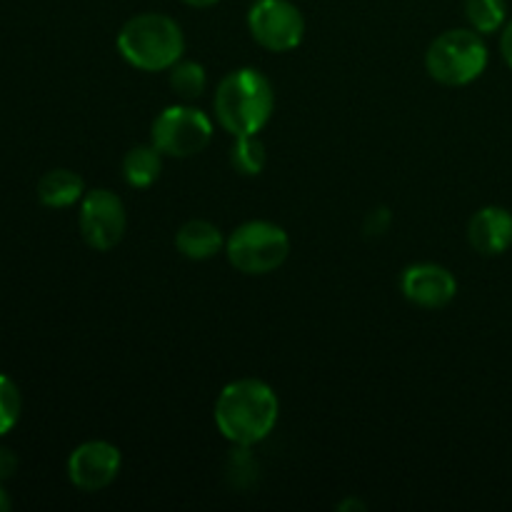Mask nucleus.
<instances>
[{"label": "nucleus", "mask_w": 512, "mask_h": 512, "mask_svg": "<svg viewBox=\"0 0 512 512\" xmlns=\"http://www.w3.org/2000/svg\"><path fill=\"white\" fill-rule=\"evenodd\" d=\"M278 415V395L258 378L233 380L215 400V425L220 435L238 448L263 443L273 433Z\"/></svg>", "instance_id": "f257e3e1"}, {"label": "nucleus", "mask_w": 512, "mask_h": 512, "mask_svg": "<svg viewBox=\"0 0 512 512\" xmlns=\"http://www.w3.org/2000/svg\"><path fill=\"white\" fill-rule=\"evenodd\" d=\"M213 105L218 123L233 138H238V135H258L268 125L270 115H273V85L260 70L238 68L220 80Z\"/></svg>", "instance_id": "f03ea898"}, {"label": "nucleus", "mask_w": 512, "mask_h": 512, "mask_svg": "<svg viewBox=\"0 0 512 512\" xmlns=\"http://www.w3.org/2000/svg\"><path fill=\"white\" fill-rule=\"evenodd\" d=\"M185 38L170 15L143 13L130 18L118 33V53L145 73L170 70L183 58Z\"/></svg>", "instance_id": "7ed1b4c3"}, {"label": "nucleus", "mask_w": 512, "mask_h": 512, "mask_svg": "<svg viewBox=\"0 0 512 512\" xmlns=\"http://www.w3.org/2000/svg\"><path fill=\"white\" fill-rule=\"evenodd\" d=\"M425 68L430 78L450 88L470 85L488 68V45L478 30H445L430 43Z\"/></svg>", "instance_id": "20e7f679"}, {"label": "nucleus", "mask_w": 512, "mask_h": 512, "mask_svg": "<svg viewBox=\"0 0 512 512\" xmlns=\"http://www.w3.org/2000/svg\"><path fill=\"white\" fill-rule=\"evenodd\" d=\"M225 253L233 268L245 275H268L290 255V238L270 220H248L225 240Z\"/></svg>", "instance_id": "39448f33"}, {"label": "nucleus", "mask_w": 512, "mask_h": 512, "mask_svg": "<svg viewBox=\"0 0 512 512\" xmlns=\"http://www.w3.org/2000/svg\"><path fill=\"white\" fill-rule=\"evenodd\" d=\"M213 138V123L193 105H170L150 128V143L168 158H193L203 153Z\"/></svg>", "instance_id": "423d86ee"}, {"label": "nucleus", "mask_w": 512, "mask_h": 512, "mask_svg": "<svg viewBox=\"0 0 512 512\" xmlns=\"http://www.w3.org/2000/svg\"><path fill=\"white\" fill-rule=\"evenodd\" d=\"M250 35L273 53L295 50L305 38V18L290 0H255L248 10Z\"/></svg>", "instance_id": "0eeeda50"}, {"label": "nucleus", "mask_w": 512, "mask_h": 512, "mask_svg": "<svg viewBox=\"0 0 512 512\" xmlns=\"http://www.w3.org/2000/svg\"><path fill=\"white\" fill-rule=\"evenodd\" d=\"M80 235L98 253L115 248L123 240L128 215L118 193L108 188H95L83 195L78 213Z\"/></svg>", "instance_id": "6e6552de"}, {"label": "nucleus", "mask_w": 512, "mask_h": 512, "mask_svg": "<svg viewBox=\"0 0 512 512\" xmlns=\"http://www.w3.org/2000/svg\"><path fill=\"white\" fill-rule=\"evenodd\" d=\"M120 450L108 440H88L78 445L68 458V478L70 483L85 493H98L105 490L120 473Z\"/></svg>", "instance_id": "1a4fd4ad"}, {"label": "nucleus", "mask_w": 512, "mask_h": 512, "mask_svg": "<svg viewBox=\"0 0 512 512\" xmlns=\"http://www.w3.org/2000/svg\"><path fill=\"white\" fill-rule=\"evenodd\" d=\"M403 295L420 308H445L458 295V280L438 263L410 265L403 273Z\"/></svg>", "instance_id": "9d476101"}, {"label": "nucleus", "mask_w": 512, "mask_h": 512, "mask_svg": "<svg viewBox=\"0 0 512 512\" xmlns=\"http://www.w3.org/2000/svg\"><path fill=\"white\" fill-rule=\"evenodd\" d=\"M468 240L480 255H503L512 245V213L500 205L480 208L468 223Z\"/></svg>", "instance_id": "9b49d317"}, {"label": "nucleus", "mask_w": 512, "mask_h": 512, "mask_svg": "<svg viewBox=\"0 0 512 512\" xmlns=\"http://www.w3.org/2000/svg\"><path fill=\"white\" fill-rule=\"evenodd\" d=\"M175 248L188 260H210L223 248V233L210 220H188L175 235Z\"/></svg>", "instance_id": "f8f14e48"}, {"label": "nucleus", "mask_w": 512, "mask_h": 512, "mask_svg": "<svg viewBox=\"0 0 512 512\" xmlns=\"http://www.w3.org/2000/svg\"><path fill=\"white\" fill-rule=\"evenodd\" d=\"M83 195L85 183L73 170L55 168L38 180V200L45 208H68V205L80 203Z\"/></svg>", "instance_id": "ddd939ff"}, {"label": "nucleus", "mask_w": 512, "mask_h": 512, "mask_svg": "<svg viewBox=\"0 0 512 512\" xmlns=\"http://www.w3.org/2000/svg\"><path fill=\"white\" fill-rule=\"evenodd\" d=\"M163 170V153L150 145H135L123 158V178L130 188H150Z\"/></svg>", "instance_id": "4468645a"}, {"label": "nucleus", "mask_w": 512, "mask_h": 512, "mask_svg": "<svg viewBox=\"0 0 512 512\" xmlns=\"http://www.w3.org/2000/svg\"><path fill=\"white\" fill-rule=\"evenodd\" d=\"M465 18L470 28L480 35L498 33L508 18V3L505 0H465Z\"/></svg>", "instance_id": "2eb2a0df"}, {"label": "nucleus", "mask_w": 512, "mask_h": 512, "mask_svg": "<svg viewBox=\"0 0 512 512\" xmlns=\"http://www.w3.org/2000/svg\"><path fill=\"white\" fill-rule=\"evenodd\" d=\"M265 160H268V155H265V145L258 135H238L235 138L233 148H230V163L240 175H248V178L260 175L265 168Z\"/></svg>", "instance_id": "dca6fc26"}, {"label": "nucleus", "mask_w": 512, "mask_h": 512, "mask_svg": "<svg viewBox=\"0 0 512 512\" xmlns=\"http://www.w3.org/2000/svg\"><path fill=\"white\" fill-rule=\"evenodd\" d=\"M205 85H208V75H205L203 65L195 60H178L170 68V88L183 100L200 98L205 93Z\"/></svg>", "instance_id": "f3484780"}, {"label": "nucleus", "mask_w": 512, "mask_h": 512, "mask_svg": "<svg viewBox=\"0 0 512 512\" xmlns=\"http://www.w3.org/2000/svg\"><path fill=\"white\" fill-rule=\"evenodd\" d=\"M20 410H23V398H20L18 385L8 375L0 373V438L15 428Z\"/></svg>", "instance_id": "a211bd4d"}, {"label": "nucleus", "mask_w": 512, "mask_h": 512, "mask_svg": "<svg viewBox=\"0 0 512 512\" xmlns=\"http://www.w3.org/2000/svg\"><path fill=\"white\" fill-rule=\"evenodd\" d=\"M390 228V210L388 208H375L373 213L365 220V233L368 235H383Z\"/></svg>", "instance_id": "6ab92c4d"}, {"label": "nucleus", "mask_w": 512, "mask_h": 512, "mask_svg": "<svg viewBox=\"0 0 512 512\" xmlns=\"http://www.w3.org/2000/svg\"><path fill=\"white\" fill-rule=\"evenodd\" d=\"M18 473V455L10 448H0V483L10 480Z\"/></svg>", "instance_id": "aec40b11"}, {"label": "nucleus", "mask_w": 512, "mask_h": 512, "mask_svg": "<svg viewBox=\"0 0 512 512\" xmlns=\"http://www.w3.org/2000/svg\"><path fill=\"white\" fill-rule=\"evenodd\" d=\"M500 53H503L505 63L512 70V20L503 28V35H500Z\"/></svg>", "instance_id": "412c9836"}, {"label": "nucleus", "mask_w": 512, "mask_h": 512, "mask_svg": "<svg viewBox=\"0 0 512 512\" xmlns=\"http://www.w3.org/2000/svg\"><path fill=\"white\" fill-rule=\"evenodd\" d=\"M10 495L5 493V488H3V483H0V512H8L10 510Z\"/></svg>", "instance_id": "4be33fe9"}, {"label": "nucleus", "mask_w": 512, "mask_h": 512, "mask_svg": "<svg viewBox=\"0 0 512 512\" xmlns=\"http://www.w3.org/2000/svg\"><path fill=\"white\" fill-rule=\"evenodd\" d=\"M183 3L193 5V8H210V5L220 3V0H183Z\"/></svg>", "instance_id": "5701e85b"}, {"label": "nucleus", "mask_w": 512, "mask_h": 512, "mask_svg": "<svg viewBox=\"0 0 512 512\" xmlns=\"http://www.w3.org/2000/svg\"><path fill=\"white\" fill-rule=\"evenodd\" d=\"M338 508H340V510H348V508H358V510H363L365 505H363V503H358V500H350V503H340Z\"/></svg>", "instance_id": "b1692460"}]
</instances>
